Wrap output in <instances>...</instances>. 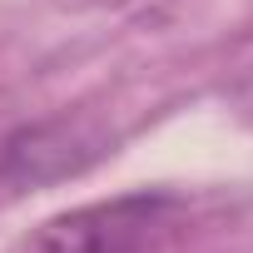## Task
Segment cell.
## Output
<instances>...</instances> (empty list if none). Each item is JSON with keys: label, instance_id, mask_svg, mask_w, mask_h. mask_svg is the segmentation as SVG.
I'll return each mask as SVG.
<instances>
[{"label": "cell", "instance_id": "cell-3", "mask_svg": "<svg viewBox=\"0 0 253 253\" xmlns=\"http://www.w3.org/2000/svg\"><path fill=\"white\" fill-rule=\"evenodd\" d=\"M65 5H119V0H65Z\"/></svg>", "mask_w": 253, "mask_h": 253}, {"label": "cell", "instance_id": "cell-4", "mask_svg": "<svg viewBox=\"0 0 253 253\" xmlns=\"http://www.w3.org/2000/svg\"><path fill=\"white\" fill-rule=\"evenodd\" d=\"M243 104L253 109V75H248V84H243Z\"/></svg>", "mask_w": 253, "mask_h": 253}, {"label": "cell", "instance_id": "cell-2", "mask_svg": "<svg viewBox=\"0 0 253 253\" xmlns=\"http://www.w3.org/2000/svg\"><path fill=\"white\" fill-rule=\"evenodd\" d=\"M99 154H104V134H94L84 119H40L0 144V184L10 189L50 184V179L80 174Z\"/></svg>", "mask_w": 253, "mask_h": 253}, {"label": "cell", "instance_id": "cell-1", "mask_svg": "<svg viewBox=\"0 0 253 253\" xmlns=\"http://www.w3.org/2000/svg\"><path fill=\"white\" fill-rule=\"evenodd\" d=\"M179 213L174 194H119L104 204L65 209L30 233H20L5 253H149L169 218Z\"/></svg>", "mask_w": 253, "mask_h": 253}]
</instances>
